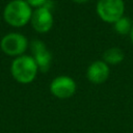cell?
<instances>
[{
    "label": "cell",
    "mask_w": 133,
    "mask_h": 133,
    "mask_svg": "<svg viewBox=\"0 0 133 133\" xmlns=\"http://www.w3.org/2000/svg\"><path fill=\"white\" fill-rule=\"evenodd\" d=\"M26 2H27L30 6H33V7L38 8V7L44 6V5L48 2V0H26Z\"/></svg>",
    "instance_id": "obj_11"
},
{
    "label": "cell",
    "mask_w": 133,
    "mask_h": 133,
    "mask_svg": "<svg viewBox=\"0 0 133 133\" xmlns=\"http://www.w3.org/2000/svg\"><path fill=\"white\" fill-rule=\"evenodd\" d=\"M73 2H76V3H86L88 2L89 0H72Z\"/></svg>",
    "instance_id": "obj_12"
},
{
    "label": "cell",
    "mask_w": 133,
    "mask_h": 133,
    "mask_svg": "<svg viewBox=\"0 0 133 133\" xmlns=\"http://www.w3.org/2000/svg\"><path fill=\"white\" fill-rule=\"evenodd\" d=\"M31 51L37 68L42 72H47L50 69L52 61V54L41 39H33L31 42Z\"/></svg>",
    "instance_id": "obj_7"
},
{
    "label": "cell",
    "mask_w": 133,
    "mask_h": 133,
    "mask_svg": "<svg viewBox=\"0 0 133 133\" xmlns=\"http://www.w3.org/2000/svg\"><path fill=\"white\" fill-rule=\"evenodd\" d=\"M130 38H131V42H132V44H133V25H132V29H131V31H130Z\"/></svg>",
    "instance_id": "obj_13"
},
{
    "label": "cell",
    "mask_w": 133,
    "mask_h": 133,
    "mask_svg": "<svg viewBox=\"0 0 133 133\" xmlns=\"http://www.w3.org/2000/svg\"><path fill=\"white\" fill-rule=\"evenodd\" d=\"M110 74V69L104 60H96L91 62L86 70L87 79L94 84H101L105 82Z\"/></svg>",
    "instance_id": "obj_8"
},
{
    "label": "cell",
    "mask_w": 133,
    "mask_h": 133,
    "mask_svg": "<svg viewBox=\"0 0 133 133\" xmlns=\"http://www.w3.org/2000/svg\"><path fill=\"white\" fill-rule=\"evenodd\" d=\"M96 11L101 20L107 23H115L124 17V0H99L96 5Z\"/></svg>",
    "instance_id": "obj_3"
},
{
    "label": "cell",
    "mask_w": 133,
    "mask_h": 133,
    "mask_svg": "<svg viewBox=\"0 0 133 133\" xmlns=\"http://www.w3.org/2000/svg\"><path fill=\"white\" fill-rule=\"evenodd\" d=\"M31 25L33 29L39 33H46L48 32L54 23L53 15L50 8L46 6H42L36 8L31 16Z\"/></svg>",
    "instance_id": "obj_6"
},
{
    "label": "cell",
    "mask_w": 133,
    "mask_h": 133,
    "mask_svg": "<svg viewBox=\"0 0 133 133\" xmlns=\"http://www.w3.org/2000/svg\"><path fill=\"white\" fill-rule=\"evenodd\" d=\"M31 6L24 0H12L4 8L3 18L7 24L14 27H23L32 16Z\"/></svg>",
    "instance_id": "obj_1"
},
{
    "label": "cell",
    "mask_w": 133,
    "mask_h": 133,
    "mask_svg": "<svg viewBox=\"0 0 133 133\" xmlns=\"http://www.w3.org/2000/svg\"><path fill=\"white\" fill-rule=\"evenodd\" d=\"M75 80L66 75H61L54 78L50 84V91L58 99H68L76 92Z\"/></svg>",
    "instance_id": "obj_5"
},
{
    "label": "cell",
    "mask_w": 133,
    "mask_h": 133,
    "mask_svg": "<svg viewBox=\"0 0 133 133\" xmlns=\"http://www.w3.org/2000/svg\"><path fill=\"white\" fill-rule=\"evenodd\" d=\"M1 50L10 56H21L28 47V39L21 33L11 32L4 35L0 43Z\"/></svg>",
    "instance_id": "obj_4"
},
{
    "label": "cell",
    "mask_w": 133,
    "mask_h": 133,
    "mask_svg": "<svg viewBox=\"0 0 133 133\" xmlns=\"http://www.w3.org/2000/svg\"><path fill=\"white\" fill-rule=\"evenodd\" d=\"M125 58L123 50L118 47H111L107 49L103 54V60L107 64H118Z\"/></svg>",
    "instance_id": "obj_9"
},
{
    "label": "cell",
    "mask_w": 133,
    "mask_h": 133,
    "mask_svg": "<svg viewBox=\"0 0 133 133\" xmlns=\"http://www.w3.org/2000/svg\"><path fill=\"white\" fill-rule=\"evenodd\" d=\"M132 25L133 24L131 23L130 19L124 16L121 19H118L115 23H113V28L118 34L125 35V34H130V31L132 29Z\"/></svg>",
    "instance_id": "obj_10"
},
{
    "label": "cell",
    "mask_w": 133,
    "mask_h": 133,
    "mask_svg": "<svg viewBox=\"0 0 133 133\" xmlns=\"http://www.w3.org/2000/svg\"><path fill=\"white\" fill-rule=\"evenodd\" d=\"M38 68L32 56L21 55L14 59L10 66L12 77L20 83L27 84L32 82L37 74Z\"/></svg>",
    "instance_id": "obj_2"
}]
</instances>
